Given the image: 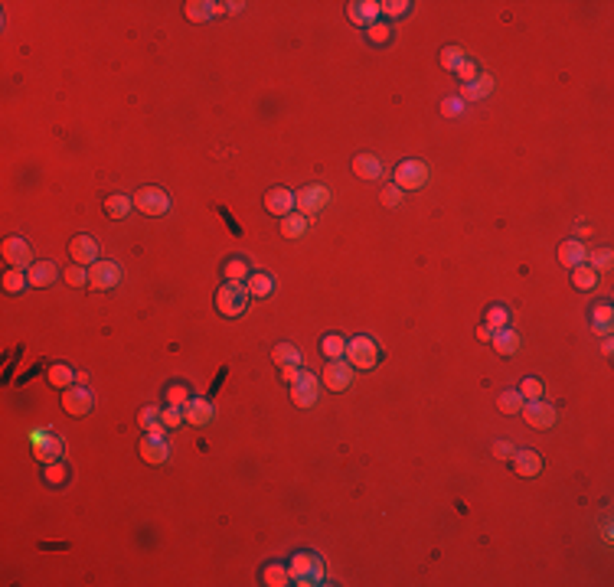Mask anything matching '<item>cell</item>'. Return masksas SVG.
<instances>
[{"mask_svg": "<svg viewBox=\"0 0 614 587\" xmlns=\"http://www.w3.org/2000/svg\"><path fill=\"white\" fill-rule=\"evenodd\" d=\"M288 574H291V584H301V587H317L324 584V562L317 558L314 552H294L288 564Z\"/></svg>", "mask_w": 614, "mask_h": 587, "instance_id": "6da1fadb", "label": "cell"}, {"mask_svg": "<svg viewBox=\"0 0 614 587\" xmlns=\"http://www.w3.org/2000/svg\"><path fill=\"white\" fill-rule=\"evenodd\" d=\"M343 359H347L353 369L366 372V369L379 366V359H383V346H379L373 336H357V340H347V356H343Z\"/></svg>", "mask_w": 614, "mask_h": 587, "instance_id": "7a4b0ae2", "label": "cell"}, {"mask_svg": "<svg viewBox=\"0 0 614 587\" xmlns=\"http://www.w3.org/2000/svg\"><path fill=\"white\" fill-rule=\"evenodd\" d=\"M248 300H252V294H248L245 284L226 281L219 290H216V310H219L222 316H229V320H232V316H242V314H245Z\"/></svg>", "mask_w": 614, "mask_h": 587, "instance_id": "3957f363", "label": "cell"}, {"mask_svg": "<svg viewBox=\"0 0 614 587\" xmlns=\"http://www.w3.org/2000/svg\"><path fill=\"white\" fill-rule=\"evenodd\" d=\"M134 209L141 215H151V219H161V215L170 213V196L163 193L161 186H144L134 193Z\"/></svg>", "mask_w": 614, "mask_h": 587, "instance_id": "277c9868", "label": "cell"}, {"mask_svg": "<svg viewBox=\"0 0 614 587\" xmlns=\"http://www.w3.org/2000/svg\"><path fill=\"white\" fill-rule=\"evenodd\" d=\"M327 206H330V189L320 186V183H311V186L294 193V209H298L301 215H307V219L317 215L320 209H327Z\"/></svg>", "mask_w": 614, "mask_h": 587, "instance_id": "5b68a950", "label": "cell"}, {"mask_svg": "<svg viewBox=\"0 0 614 587\" xmlns=\"http://www.w3.org/2000/svg\"><path fill=\"white\" fill-rule=\"evenodd\" d=\"M428 183V163L425 160H402L399 167H395V186L402 189V193H415V189H422Z\"/></svg>", "mask_w": 614, "mask_h": 587, "instance_id": "8992f818", "label": "cell"}, {"mask_svg": "<svg viewBox=\"0 0 614 587\" xmlns=\"http://www.w3.org/2000/svg\"><path fill=\"white\" fill-rule=\"evenodd\" d=\"M118 284H121V264L98 258L88 268V287L92 290H111V287H118Z\"/></svg>", "mask_w": 614, "mask_h": 587, "instance_id": "52a82bcc", "label": "cell"}, {"mask_svg": "<svg viewBox=\"0 0 614 587\" xmlns=\"http://www.w3.org/2000/svg\"><path fill=\"white\" fill-rule=\"evenodd\" d=\"M353 375H357V369H353L347 359H327V369H324V379H320V382H324L330 391H347L353 385Z\"/></svg>", "mask_w": 614, "mask_h": 587, "instance_id": "ba28073f", "label": "cell"}, {"mask_svg": "<svg viewBox=\"0 0 614 587\" xmlns=\"http://www.w3.org/2000/svg\"><path fill=\"white\" fill-rule=\"evenodd\" d=\"M317 398H320V379L311 372L301 375V382L291 385V401L298 405V408H314Z\"/></svg>", "mask_w": 614, "mask_h": 587, "instance_id": "9c48e42d", "label": "cell"}, {"mask_svg": "<svg viewBox=\"0 0 614 587\" xmlns=\"http://www.w3.org/2000/svg\"><path fill=\"white\" fill-rule=\"evenodd\" d=\"M520 415L526 417V425H529V427H536V431H549V427L555 425V408L549 405V401H543V398L526 401Z\"/></svg>", "mask_w": 614, "mask_h": 587, "instance_id": "30bf717a", "label": "cell"}, {"mask_svg": "<svg viewBox=\"0 0 614 587\" xmlns=\"http://www.w3.org/2000/svg\"><path fill=\"white\" fill-rule=\"evenodd\" d=\"M4 261L10 264V268H33V251H30V242L20 239V235H10V239H4Z\"/></svg>", "mask_w": 614, "mask_h": 587, "instance_id": "8fae6325", "label": "cell"}, {"mask_svg": "<svg viewBox=\"0 0 614 587\" xmlns=\"http://www.w3.org/2000/svg\"><path fill=\"white\" fill-rule=\"evenodd\" d=\"M62 408H66V415L79 417V415H88L92 411V391L86 389V385H72V389L62 391Z\"/></svg>", "mask_w": 614, "mask_h": 587, "instance_id": "7c38bea8", "label": "cell"}, {"mask_svg": "<svg viewBox=\"0 0 614 587\" xmlns=\"http://www.w3.org/2000/svg\"><path fill=\"white\" fill-rule=\"evenodd\" d=\"M69 258H72L76 264L92 268V264L98 261V242H95L92 235H76V239L69 242Z\"/></svg>", "mask_w": 614, "mask_h": 587, "instance_id": "4fadbf2b", "label": "cell"}, {"mask_svg": "<svg viewBox=\"0 0 614 587\" xmlns=\"http://www.w3.org/2000/svg\"><path fill=\"white\" fill-rule=\"evenodd\" d=\"M183 417H187V425H193V427H209L216 417V408L206 398H190L187 405H183Z\"/></svg>", "mask_w": 614, "mask_h": 587, "instance_id": "5bb4252c", "label": "cell"}, {"mask_svg": "<svg viewBox=\"0 0 614 587\" xmlns=\"http://www.w3.org/2000/svg\"><path fill=\"white\" fill-rule=\"evenodd\" d=\"M137 451H141L144 463H163V460L170 457V447H167L163 434H144L141 444H137Z\"/></svg>", "mask_w": 614, "mask_h": 587, "instance_id": "9a60e30c", "label": "cell"}, {"mask_svg": "<svg viewBox=\"0 0 614 587\" xmlns=\"http://www.w3.org/2000/svg\"><path fill=\"white\" fill-rule=\"evenodd\" d=\"M543 453H536V451H516L513 453V470H516V477H523V480H533V477H539L543 473Z\"/></svg>", "mask_w": 614, "mask_h": 587, "instance_id": "2e32d148", "label": "cell"}, {"mask_svg": "<svg viewBox=\"0 0 614 587\" xmlns=\"http://www.w3.org/2000/svg\"><path fill=\"white\" fill-rule=\"evenodd\" d=\"M347 17L359 26H373V23H379L383 13H379V4H376V0H353V4H347Z\"/></svg>", "mask_w": 614, "mask_h": 587, "instance_id": "e0dca14e", "label": "cell"}, {"mask_svg": "<svg viewBox=\"0 0 614 587\" xmlns=\"http://www.w3.org/2000/svg\"><path fill=\"white\" fill-rule=\"evenodd\" d=\"M265 209H268V215H278V219H284V215L294 209V193L284 186H274L268 189V196H265Z\"/></svg>", "mask_w": 614, "mask_h": 587, "instance_id": "ac0fdd59", "label": "cell"}, {"mask_svg": "<svg viewBox=\"0 0 614 587\" xmlns=\"http://www.w3.org/2000/svg\"><path fill=\"white\" fill-rule=\"evenodd\" d=\"M490 346L500 352V356H516L523 346L520 340V333L510 330V326H504V330H494V336H490Z\"/></svg>", "mask_w": 614, "mask_h": 587, "instance_id": "d6986e66", "label": "cell"}, {"mask_svg": "<svg viewBox=\"0 0 614 587\" xmlns=\"http://www.w3.org/2000/svg\"><path fill=\"white\" fill-rule=\"evenodd\" d=\"M62 451H66V441L59 434H50L46 441H40L33 447V457L40 463H52V460H62Z\"/></svg>", "mask_w": 614, "mask_h": 587, "instance_id": "ffe728a7", "label": "cell"}, {"mask_svg": "<svg viewBox=\"0 0 614 587\" xmlns=\"http://www.w3.org/2000/svg\"><path fill=\"white\" fill-rule=\"evenodd\" d=\"M26 278H30V287H50L59 278V271L52 261H36L33 268H26Z\"/></svg>", "mask_w": 614, "mask_h": 587, "instance_id": "44dd1931", "label": "cell"}, {"mask_svg": "<svg viewBox=\"0 0 614 587\" xmlns=\"http://www.w3.org/2000/svg\"><path fill=\"white\" fill-rule=\"evenodd\" d=\"M585 258H589V251H585V245H581L579 239H569L559 245V261H562V268H579V264H585Z\"/></svg>", "mask_w": 614, "mask_h": 587, "instance_id": "7402d4cb", "label": "cell"}, {"mask_svg": "<svg viewBox=\"0 0 614 587\" xmlns=\"http://www.w3.org/2000/svg\"><path fill=\"white\" fill-rule=\"evenodd\" d=\"M353 173L359 179H379L383 177V160L373 157V153H359L357 160H353Z\"/></svg>", "mask_w": 614, "mask_h": 587, "instance_id": "603a6c76", "label": "cell"}, {"mask_svg": "<svg viewBox=\"0 0 614 587\" xmlns=\"http://www.w3.org/2000/svg\"><path fill=\"white\" fill-rule=\"evenodd\" d=\"M46 379H50V385H56V389H72L76 385V379H79V372L72 366H66V362H56V366H50L46 369Z\"/></svg>", "mask_w": 614, "mask_h": 587, "instance_id": "cb8c5ba5", "label": "cell"}, {"mask_svg": "<svg viewBox=\"0 0 614 587\" xmlns=\"http://www.w3.org/2000/svg\"><path fill=\"white\" fill-rule=\"evenodd\" d=\"M161 411L163 408H157V405H144V408L137 411V425L144 427V434H163L167 431L161 421Z\"/></svg>", "mask_w": 614, "mask_h": 587, "instance_id": "d4e9b609", "label": "cell"}, {"mask_svg": "<svg viewBox=\"0 0 614 587\" xmlns=\"http://www.w3.org/2000/svg\"><path fill=\"white\" fill-rule=\"evenodd\" d=\"M245 287H248V294H252L255 300H265V297H272V294H274V278H272V274L255 271V274H248Z\"/></svg>", "mask_w": 614, "mask_h": 587, "instance_id": "484cf974", "label": "cell"}, {"mask_svg": "<svg viewBox=\"0 0 614 587\" xmlns=\"http://www.w3.org/2000/svg\"><path fill=\"white\" fill-rule=\"evenodd\" d=\"M490 92H494V78H490V76H477L474 82H468V85H464V92H460V102H480V98H487Z\"/></svg>", "mask_w": 614, "mask_h": 587, "instance_id": "4316f807", "label": "cell"}, {"mask_svg": "<svg viewBox=\"0 0 614 587\" xmlns=\"http://www.w3.org/2000/svg\"><path fill=\"white\" fill-rule=\"evenodd\" d=\"M307 225H311V219L301 213H288L282 219V235L284 239H304L307 235Z\"/></svg>", "mask_w": 614, "mask_h": 587, "instance_id": "83f0119b", "label": "cell"}, {"mask_svg": "<svg viewBox=\"0 0 614 587\" xmlns=\"http://www.w3.org/2000/svg\"><path fill=\"white\" fill-rule=\"evenodd\" d=\"M591 330L601 333V336H611V330H614V310H611V304H601V307H595V310H591Z\"/></svg>", "mask_w": 614, "mask_h": 587, "instance_id": "f1b7e54d", "label": "cell"}, {"mask_svg": "<svg viewBox=\"0 0 614 587\" xmlns=\"http://www.w3.org/2000/svg\"><path fill=\"white\" fill-rule=\"evenodd\" d=\"M598 281H601V274L591 268V264H579V268H572V284L579 290H595Z\"/></svg>", "mask_w": 614, "mask_h": 587, "instance_id": "f546056e", "label": "cell"}, {"mask_svg": "<svg viewBox=\"0 0 614 587\" xmlns=\"http://www.w3.org/2000/svg\"><path fill=\"white\" fill-rule=\"evenodd\" d=\"M183 13H187L190 23H206L216 13V4H209V0H190V4H183Z\"/></svg>", "mask_w": 614, "mask_h": 587, "instance_id": "4dcf8cb0", "label": "cell"}, {"mask_svg": "<svg viewBox=\"0 0 614 587\" xmlns=\"http://www.w3.org/2000/svg\"><path fill=\"white\" fill-rule=\"evenodd\" d=\"M131 209H134V199H131V196H124V193H115V196H108V199H105V213H108L111 219H124Z\"/></svg>", "mask_w": 614, "mask_h": 587, "instance_id": "1f68e13d", "label": "cell"}, {"mask_svg": "<svg viewBox=\"0 0 614 587\" xmlns=\"http://www.w3.org/2000/svg\"><path fill=\"white\" fill-rule=\"evenodd\" d=\"M523 405H526V398H523L516 389H506L500 391V398H497V408L504 411V415H520Z\"/></svg>", "mask_w": 614, "mask_h": 587, "instance_id": "d6a6232c", "label": "cell"}, {"mask_svg": "<svg viewBox=\"0 0 614 587\" xmlns=\"http://www.w3.org/2000/svg\"><path fill=\"white\" fill-rule=\"evenodd\" d=\"M222 274H226V281H232V284H245L252 271H248L245 258H229V261H226V268H222Z\"/></svg>", "mask_w": 614, "mask_h": 587, "instance_id": "836d02e7", "label": "cell"}, {"mask_svg": "<svg viewBox=\"0 0 614 587\" xmlns=\"http://www.w3.org/2000/svg\"><path fill=\"white\" fill-rule=\"evenodd\" d=\"M262 581H265L268 587H284V584H291V574H288V568H284V564L272 562V564H265Z\"/></svg>", "mask_w": 614, "mask_h": 587, "instance_id": "e575fe53", "label": "cell"}, {"mask_svg": "<svg viewBox=\"0 0 614 587\" xmlns=\"http://www.w3.org/2000/svg\"><path fill=\"white\" fill-rule=\"evenodd\" d=\"M272 359H274V366H301V352L291 343H278L272 349Z\"/></svg>", "mask_w": 614, "mask_h": 587, "instance_id": "d590c367", "label": "cell"}, {"mask_svg": "<svg viewBox=\"0 0 614 587\" xmlns=\"http://www.w3.org/2000/svg\"><path fill=\"white\" fill-rule=\"evenodd\" d=\"M320 349H324L327 359H343L347 356V340H343L340 333H327L324 340H320Z\"/></svg>", "mask_w": 614, "mask_h": 587, "instance_id": "8d00e7d4", "label": "cell"}, {"mask_svg": "<svg viewBox=\"0 0 614 587\" xmlns=\"http://www.w3.org/2000/svg\"><path fill=\"white\" fill-rule=\"evenodd\" d=\"M43 480L50 486H62L69 480V467L62 460H52V463H43Z\"/></svg>", "mask_w": 614, "mask_h": 587, "instance_id": "74e56055", "label": "cell"}, {"mask_svg": "<svg viewBox=\"0 0 614 587\" xmlns=\"http://www.w3.org/2000/svg\"><path fill=\"white\" fill-rule=\"evenodd\" d=\"M163 398H167V405H177V408H183L193 395H190V389L183 382H170V385H167V391H163Z\"/></svg>", "mask_w": 614, "mask_h": 587, "instance_id": "f35d334b", "label": "cell"}, {"mask_svg": "<svg viewBox=\"0 0 614 587\" xmlns=\"http://www.w3.org/2000/svg\"><path fill=\"white\" fill-rule=\"evenodd\" d=\"M26 284H30V278H26L20 268H10V271L4 274V290H7V294H23Z\"/></svg>", "mask_w": 614, "mask_h": 587, "instance_id": "ab89813d", "label": "cell"}, {"mask_svg": "<svg viewBox=\"0 0 614 587\" xmlns=\"http://www.w3.org/2000/svg\"><path fill=\"white\" fill-rule=\"evenodd\" d=\"M409 10H412L409 0H386V4H379V13H383L386 20H399V17H405Z\"/></svg>", "mask_w": 614, "mask_h": 587, "instance_id": "60d3db41", "label": "cell"}, {"mask_svg": "<svg viewBox=\"0 0 614 587\" xmlns=\"http://www.w3.org/2000/svg\"><path fill=\"white\" fill-rule=\"evenodd\" d=\"M487 326H490V330H504V326H510V310H506V307H490V310H487V320H484Z\"/></svg>", "mask_w": 614, "mask_h": 587, "instance_id": "b9f144b4", "label": "cell"}, {"mask_svg": "<svg viewBox=\"0 0 614 587\" xmlns=\"http://www.w3.org/2000/svg\"><path fill=\"white\" fill-rule=\"evenodd\" d=\"M520 395L526 401H536V398H546V385H543V379H523L520 385Z\"/></svg>", "mask_w": 614, "mask_h": 587, "instance_id": "7bdbcfd3", "label": "cell"}, {"mask_svg": "<svg viewBox=\"0 0 614 587\" xmlns=\"http://www.w3.org/2000/svg\"><path fill=\"white\" fill-rule=\"evenodd\" d=\"M464 59H468V56H464V49H460V46H444V49H441V66L448 69V72H454V69H458Z\"/></svg>", "mask_w": 614, "mask_h": 587, "instance_id": "ee69618b", "label": "cell"}, {"mask_svg": "<svg viewBox=\"0 0 614 587\" xmlns=\"http://www.w3.org/2000/svg\"><path fill=\"white\" fill-rule=\"evenodd\" d=\"M66 284H72V287H88V268L86 264H72V268H66Z\"/></svg>", "mask_w": 614, "mask_h": 587, "instance_id": "f6af8a7d", "label": "cell"}, {"mask_svg": "<svg viewBox=\"0 0 614 587\" xmlns=\"http://www.w3.org/2000/svg\"><path fill=\"white\" fill-rule=\"evenodd\" d=\"M161 421H163V427H180V425H187V417H183V408H177V405H167V408L161 411Z\"/></svg>", "mask_w": 614, "mask_h": 587, "instance_id": "bcb514c9", "label": "cell"}, {"mask_svg": "<svg viewBox=\"0 0 614 587\" xmlns=\"http://www.w3.org/2000/svg\"><path fill=\"white\" fill-rule=\"evenodd\" d=\"M585 261H591V268H595V271H608V268H611V261H614V255H611V248H601V251H591Z\"/></svg>", "mask_w": 614, "mask_h": 587, "instance_id": "7dc6e473", "label": "cell"}, {"mask_svg": "<svg viewBox=\"0 0 614 587\" xmlns=\"http://www.w3.org/2000/svg\"><path fill=\"white\" fill-rule=\"evenodd\" d=\"M389 40H393V30H389V23H373V26H369V43L383 46V43H389Z\"/></svg>", "mask_w": 614, "mask_h": 587, "instance_id": "c3c4849f", "label": "cell"}, {"mask_svg": "<svg viewBox=\"0 0 614 587\" xmlns=\"http://www.w3.org/2000/svg\"><path fill=\"white\" fill-rule=\"evenodd\" d=\"M454 72H458V78H460V82H464V85L477 78V66H474V59H464L458 69H454Z\"/></svg>", "mask_w": 614, "mask_h": 587, "instance_id": "681fc988", "label": "cell"}, {"mask_svg": "<svg viewBox=\"0 0 614 587\" xmlns=\"http://www.w3.org/2000/svg\"><path fill=\"white\" fill-rule=\"evenodd\" d=\"M402 196H405V193H402L399 186H386L379 199H383V206H399V203H402Z\"/></svg>", "mask_w": 614, "mask_h": 587, "instance_id": "f907efd6", "label": "cell"}, {"mask_svg": "<svg viewBox=\"0 0 614 587\" xmlns=\"http://www.w3.org/2000/svg\"><path fill=\"white\" fill-rule=\"evenodd\" d=\"M494 453L500 460H513V453H516V444H510V441H497L494 444Z\"/></svg>", "mask_w": 614, "mask_h": 587, "instance_id": "816d5d0a", "label": "cell"}, {"mask_svg": "<svg viewBox=\"0 0 614 587\" xmlns=\"http://www.w3.org/2000/svg\"><path fill=\"white\" fill-rule=\"evenodd\" d=\"M301 375H304V372H301V366H282V379H284L288 385L301 382Z\"/></svg>", "mask_w": 614, "mask_h": 587, "instance_id": "f5cc1de1", "label": "cell"}, {"mask_svg": "<svg viewBox=\"0 0 614 587\" xmlns=\"http://www.w3.org/2000/svg\"><path fill=\"white\" fill-rule=\"evenodd\" d=\"M460 108H464V102H460V98H448V102L441 105V111H444V114H448V118H458V114H460Z\"/></svg>", "mask_w": 614, "mask_h": 587, "instance_id": "db71d44e", "label": "cell"}, {"mask_svg": "<svg viewBox=\"0 0 614 587\" xmlns=\"http://www.w3.org/2000/svg\"><path fill=\"white\" fill-rule=\"evenodd\" d=\"M490 336H494V330H490L487 324H480V326H477V340H484V343H487Z\"/></svg>", "mask_w": 614, "mask_h": 587, "instance_id": "11a10c76", "label": "cell"}]
</instances>
